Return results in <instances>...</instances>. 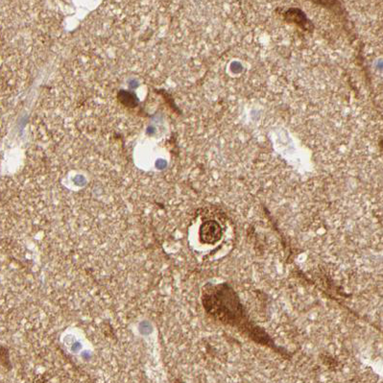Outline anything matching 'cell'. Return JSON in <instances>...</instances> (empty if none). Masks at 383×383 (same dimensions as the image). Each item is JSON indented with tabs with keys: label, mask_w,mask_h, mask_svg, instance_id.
Here are the masks:
<instances>
[{
	"label": "cell",
	"mask_w": 383,
	"mask_h": 383,
	"mask_svg": "<svg viewBox=\"0 0 383 383\" xmlns=\"http://www.w3.org/2000/svg\"><path fill=\"white\" fill-rule=\"evenodd\" d=\"M202 303L206 311L215 319L238 328L244 325L249 335L254 333V340L260 338L262 343H267L265 340L267 338H264L265 335L260 332V330H257V328L247 325L243 307L231 286L226 283L206 286L203 290Z\"/></svg>",
	"instance_id": "1"
},
{
	"label": "cell",
	"mask_w": 383,
	"mask_h": 383,
	"mask_svg": "<svg viewBox=\"0 0 383 383\" xmlns=\"http://www.w3.org/2000/svg\"><path fill=\"white\" fill-rule=\"evenodd\" d=\"M200 241L202 243L213 245L222 238V227L215 220H208L200 227Z\"/></svg>",
	"instance_id": "2"
},
{
	"label": "cell",
	"mask_w": 383,
	"mask_h": 383,
	"mask_svg": "<svg viewBox=\"0 0 383 383\" xmlns=\"http://www.w3.org/2000/svg\"><path fill=\"white\" fill-rule=\"evenodd\" d=\"M310 1L314 2V4H321L323 6L332 7L335 5L337 0H310Z\"/></svg>",
	"instance_id": "3"
}]
</instances>
